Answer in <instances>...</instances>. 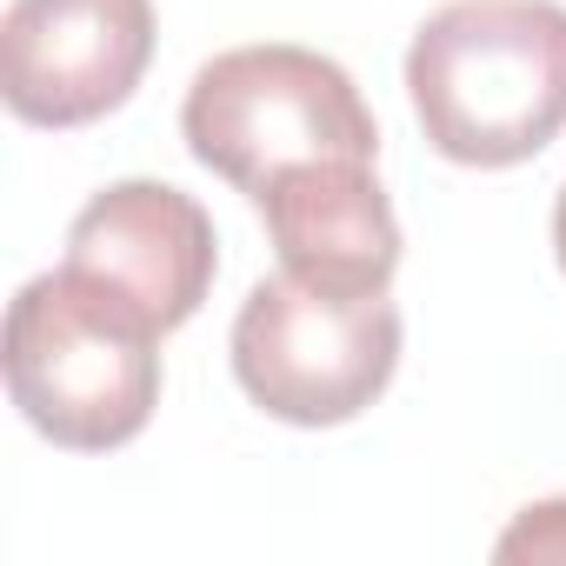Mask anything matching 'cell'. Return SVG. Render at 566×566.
Here are the masks:
<instances>
[{
	"mask_svg": "<svg viewBox=\"0 0 566 566\" xmlns=\"http://www.w3.org/2000/svg\"><path fill=\"white\" fill-rule=\"evenodd\" d=\"M407 101L433 154L520 167L566 127L559 0H447L407 48Z\"/></svg>",
	"mask_w": 566,
	"mask_h": 566,
	"instance_id": "1",
	"label": "cell"
},
{
	"mask_svg": "<svg viewBox=\"0 0 566 566\" xmlns=\"http://www.w3.org/2000/svg\"><path fill=\"white\" fill-rule=\"evenodd\" d=\"M160 327L94 273H41L8 307V394L67 453H114L160 407Z\"/></svg>",
	"mask_w": 566,
	"mask_h": 566,
	"instance_id": "2",
	"label": "cell"
},
{
	"mask_svg": "<svg viewBox=\"0 0 566 566\" xmlns=\"http://www.w3.org/2000/svg\"><path fill=\"white\" fill-rule=\"evenodd\" d=\"M180 134L187 154L247 200H260L294 167L380 154V127L354 74L294 41L213 54L180 101Z\"/></svg>",
	"mask_w": 566,
	"mask_h": 566,
	"instance_id": "3",
	"label": "cell"
},
{
	"mask_svg": "<svg viewBox=\"0 0 566 566\" xmlns=\"http://www.w3.org/2000/svg\"><path fill=\"white\" fill-rule=\"evenodd\" d=\"M233 380L287 427L360 420L400 367V307L387 294L327 287L280 266L233 314Z\"/></svg>",
	"mask_w": 566,
	"mask_h": 566,
	"instance_id": "4",
	"label": "cell"
},
{
	"mask_svg": "<svg viewBox=\"0 0 566 566\" xmlns=\"http://www.w3.org/2000/svg\"><path fill=\"white\" fill-rule=\"evenodd\" d=\"M154 61V0H8L0 94L28 127H87L134 101Z\"/></svg>",
	"mask_w": 566,
	"mask_h": 566,
	"instance_id": "5",
	"label": "cell"
},
{
	"mask_svg": "<svg viewBox=\"0 0 566 566\" xmlns=\"http://www.w3.org/2000/svg\"><path fill=\"white\" fill-rule=\"evenodd\" d=\"M67 266L134 301L160 334L187 327L213 287L220 240L193 193L167 180H114L67 227Z\"/></svg>",
	"mask_w": 566,
	"mask_h": 566,
	"instance_id": "6",
	"label": "cell"
},
{
	"mask_svg": "<svg viewBox=\"0 0 566 566\" xmlns=\"http://www.w3.org/2000/svg\"><path fill=\"white\" fill-rule=\"evenodd\" d=\"M266 233L280 247V266L327 287L387 294L400 273V220L387 187L374 180V160H314L280 174L260 200Z\"/></svg>",
	"mask_w": 566,
	"mask_h": 566,
	"instance_id": "7",
	"label": "cell"
},
{
	"mask_svg": "<svg viewBox=\"0 0 566 566\" xmlns=\"http://www.w3.org/2000/svg\"><path fill=\"white\" fill-rule=\"evenodd\" d=\"M493 553H500V559H566V500L526 506V513L500 533Z\"/></svg>",
	"mask_w": 566,
	"mask_h": 566,
	"instance_id": "8",
	"label": "cell"
},
{
	"mask_svg": "<svg viewBox=\"0 0 566 566\" xmlns=\"http://www.w3.org/2000/svg\"><path fill=\"white\" fill-rule=\"evenodd\" d=\"M553 253H559V273H566V187L553 200Z\"/></svg>",
	"mask_w": 566,
	"mask_h": 566,
	"instance_id": "9",
	"label": "cell"
}]
</instances>
